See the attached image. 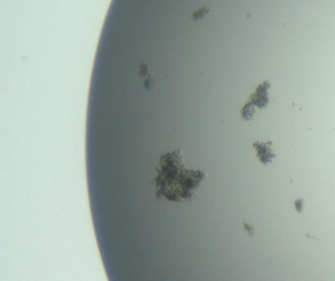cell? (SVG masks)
<instances>
[{
	"mask_svg": "<svg viewBox=\"0 0 335 281\" xmlns=\"http://www.w3.org/2000/svg\"><path fill=\"white\" fill-rule=\"evenodd\" d=\"M209 13V9L207 8V7H202V8L198 9L197 11H195L192 15V19L193 21L195 22H198L200 21V20H203L205 18L207 15Z\"/></svg>",
	"mask_w": 335,
	"mask_h": 281,
	"instance_id": "obj_1",
	"label": "cell"
},
{
	"mask_svg": "<svg viewBox=\"0 0 335 281\" xmlns=\"http://www.w3.org/2000/svg\"><path fill=\"white\" fill-rule=\"evenodd\" d=\"M143 86H145V88H146V89L151 88V87L153 86V80H152V78H150V77H148V78H146V81H145V83H143Z\"/></svg>",
	"mask_w": 335,
	"mask_h": 281,
	"instance_id": "obj_3",
	"label": "cell"
},
{
	"mask_svg": "<svg viewBox=\"0 0 335 281\" xmlns=\"http://www.w3.org/2000/svg\"><path fill=\"white\" fill-rule=\"evenodd\" d=\"M140 73H141V76L148 78V76H150V70H148V67L146 66V64H142V65H141Z\"/></svg>",
	"mask_w": 335,
	"mask_h": 281,
	"instance_id": "obj_2",
	"label": "cell"
}]
</instances>
